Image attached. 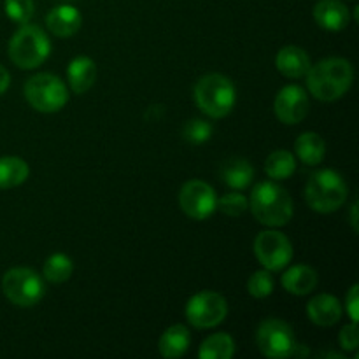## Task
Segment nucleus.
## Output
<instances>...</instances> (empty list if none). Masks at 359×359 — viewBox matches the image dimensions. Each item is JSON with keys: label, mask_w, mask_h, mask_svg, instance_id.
Returning a JSON list of instances; mask_svg holds the SVG:
<instances>
[{"label": "nucleus", "mask_w": 359, "mask_h": 359, "mask_svg": "<svg viewBox=\"0 0 359 359\" xmlns=\"http://www.w3.org/2000/svg\"><path fill=\"white\" fill-rule=\"evenodd\" d=\"M2 291L11 304L18 307H34L44 297V280L35 270L16 266L4 273Z\"/></svg>", "instance_id": "0eeeda50"}, {"label": "nucleus", "mask_w": 359, "mask_h": 359, "mask_svg": "<svg viewBox=\"0 0 359 359\" xmlns=\"http://www.w3.org/2000/svg\"><path fill=\"white\" fill-rule=\"evenodd\" d=\"M228 314V304L224 297L214 291H200L193 294L186 305V319L191 326L200 330L214 328L221 325Z\"/></svg>", "instance_id": "6e6552de"}, {"label": "nucleus", "mask_w": 359, "mask_h": 359, "mask_svg": "<svg viewBox=\"0 0 359 359\" xmlns=\"http://www.w3.org/2000/svg\"><path fill=\"white\" fill-rule=\"evenodd\" d=\"M67 79H69V86L74 93H86L97 79V65L88 56H77L69 63Z\"/></svg>", "instance_id": "f3484780"}, {"label": "nucleus", "mask_w": 359, "mask_h": 359, "mask_svg": "<svg viewBox=\"0 0 359 359\" xmlns=\"http://www.w3.org/2000/svg\"><path fill=\"white\" fill-rule=\"evenodd\" d=\"M11 84V76L9 72L6 70V67L0 65V95H4L7 91V88H9Z\"/></svg>", "instance_id": "2f4dec72"}, {"label": "nucleus", "mask_w": 359, "mask_h": 359, "mask_svg": "<svg viewBox=\"0 0 359 359\" xmlns=\"http://www.w3.org/2000/svg\"><path fill=\"white\" fill-rule=\"evenodd\" d=\"M314 20L325 30L340 32L349 25L351 13L340 0H321L314 7Z\"/></svg>", "instance_id": "4468645a"}, {"label": "nucleus", "mask_w": 359, "mask_h": 359, "mask_svg": "<svg viewBox=\"0 0 359 359\" xmlns=\"http://www.w3.org/2000/svg\"><path fill=\"white\" fill-rule=\"evenodd\" d=\"M307 314L314 325L333 326L342 318V304L332 294H318L307 304Z\"/></svg>", "instance_id": "2eb2a0df"}, {"label": "nucleus", "mask_w": 359, "mask_h": 359, "mask_svg": "<svg viewBox=\"0 0 359 359\" xmlns=\"http://www.w3.org/2000/svg\"><path fill=\"white\" fill-rule=\"evenodd\" d=\"M255 255L258 262L270 272H277L293 259V245L290 238L277 230H266L256 237Z\"/></svg>", "instance_id": "9d476101"}, {"label": "nucleus", "mask_w": 359, "mask_h": 359, "mask_svg": "<svg viewBox=\"0 0 359 359\" xmlns=\"http://www.w3.org/2000/svg\"><path fill=\"white\" fill-rule=\"evenodd\" d=\"M6 14L18 25H27L35 13L34 0H6Z\"/></svg>", "instance_id": "c85d7f7f"}, {"label": "nucleus", "mask_w": 359, "mask_h": 359, "mask_svg": "<svg viewBox=\"0 0 359 359\" xmlns=\"http://www.w3.org/2000/svg\"><path fill=\"white\" fill-rule=\"evenodd\" d=\"M196 105L209 118L219 119L230 114L237 102L233 83L223 74H207L195 86Z\"/></svg>", "instance_id": "20e7f679"}, {"label": "nucleus", "mask_w": 359, "mask_h": 359, "mask_svg": "<svg viewBox=\"0 0 359 359\" xmlns=\"http://www.w3.org/2000/svg\"><path fill=\"white\" fill-rule=\"evenodd\" d=\"M359 286L354 284L353 287L349 290L346 297V309H347V314H349L351 321L358 323V316H359Z\"/></svg>", "instance_id": "7c9ffc66"}, {"label": "nucleus", "mask_w": 359, "mask_h": 359, "mask_svg": "<svg viewBox=\"0 0 359 359\" xmlns=\"http://www.w3.org/2000/svg\"><path fill=\"white\" fill-rule=\"evenodd\" d=\"M235 354V342L228 333H214L207 337L198 349L202 359H230Z\"/></svg>", "instance_id": "b1692460"}, {"label": "nucleus", "mask_w": 359, "mask_h": 359, "mask_svg": "<svg viewBox=\"0 0 359 359\" xmlns=\"http://www.w3.org/2000/svg\"><path fill=\"white\" fill-rule=\"evenodd\" d=\"M293 330L287 323L280 319L270 318L259 325L256 332V346L259 353L266 358L284 359L290 358L294 349Z\"/></svg>", "instance_id": "1a4fd4ad"}, {"label": "nucleus", "mask_w": 359, "mask_h": 359, "mask_svg": "<svg viewBox=\"0 0 359 359\" xmlns=\"http://www.w3.org/2000/svg\"><path fill=\"white\" fill-rule=\"evenodd\" d=\"M305 77L312 97L321 102H335L353 86L354 70L347 60L326 58L318 65H311Z\"/></svg>", "instance_id": "f257e3e1"}, {"label": "nucleus", "mask_w": 359, "mask_h": 359, "mask_svg": "<svg viewBox=\"0 0 359 359\" xmlns=\"http://www.w3.org/2000/svg\"><path fill=\"white\" fill-rule=\"evenodd\" d=\"M30 168L27 161L18 156L0 158V189H11L23 184L28 179Z\"/></svg>", "instance_id": "4be33fe9"}, {"label": "nucleus", "mask_w": 359, "mask_h": 359, "mask_svg": "<svg viewBox=\"0 0 359 359\" xmlns=\"http://www.w3.org/2000/svg\"><path fill=\"white\" fill-rule=\"evenodd\" d=\"M356 210H358V203H353V212H351V223H353L354 231H358V217H356Z\"/></svg>", "instance_id": "473e14b6"}, {"label": "nucleus", "mask_w": 359, "mask_h": 359, "mask_svg": "<svg viewBox=\"0 0 359 359\" xmlns=\"http://www.w3.org/2000/svg\"><path fill=\"white\" fill-rule=\"evenodd\" d=\"M216 209L230 217H241L249 209V200L242 193L231 191L221 196L216 203Z\"/></svg>", "instance_id": "bb28decb"}, {"label": "nucleus", "mask_w": 359, "mask_h": 359, "mask_svg": "<svg viewBox=\"0 0 359 359\" xmlns=\"http://www.w3.org/2000/svg\"><path fill=\"white\" fill-rule=\"evenodd\" d=\"M248 291L252 298H266L273 291V277L270 270H258L248 280Z\"/></svg>", "instance_id": "cd10ccee"}, {"label": "nucleus", "mask_w": 359, "mask_h": 359, "mask_svg": "<svg viewBox=\"0 0 359 359\" xmlns=\"http://www.w3.org/2000/svg\"><path fill=\"white\" fill-rule=\"evenodd\" d=\"M221 177H223L224 184L231 189H245L255 179V168L248 160H235L226 161L221 168Z\"/></svg>", "instance_id": "412c9836"}, {"label": "nucleus", "mask_w": 359, "mask_h": 359, "mask_svg": "<svg viewBox=\"0 0 359 359\" xmlns=\"http://www.w3.org/2000/svg\"><path fill=\"white\" fill-rule=\"evenodd\" d=\"M311 58L298 46H284L276 56V67L283 76L291 79H300L311 69Z\"/></svg>", "instance_id": "dca6fc26"}, {"label": "nucleus", "mask_w": 359, "mask_h": 359, "mask_svg": "<svg viewBox=\"0 0 359 359\" xmlns=\"http://www.w3.org/2000/svg\"><path fill=\"white\" fill-rule=\"evenodd\" d=\"M49 53L51 42L46 32L35 25H21L9 42V58L23 70L37 69L48 60Z\"/></svg>", "instance_id": "39448f33"}, {"label": "nucleus", "mask_w": 359, "mask_h": 359, "mask_svg": "<svg viewBox=\"0 0 359 359\" xmlns=\"http://www.w3.org/2000/svg\"><path fill=\"white\" fill-rule=\"evenodd\" d=\"M347 193H349V188L344 177L332 168L314 172L305 184L307 205L319 214L339 210L346 203Z\"/></svg>", "instance_id": "7ed1b4c3"}, {"label": "nucleus", "mask_w": 359, "mask_h": 359, "mask_svg": "<svg viewBox=\"0 0 359 359\" xmlns=\"http://www.w3.org/2000/svg\"><path fill=\"white\" fill-rule=\"evenodd\" d=\"M294 153L298 160L304 161L305 165H319L326 154V144L321 139V135L314 132H305L294 142Z\"/></svg>", "instance_id": "aec40b11"}, {"label": "nucleus", "mask_w": 359, "mask_h": 359, "mask_svg": "<svg viewBox=\"0 0 359 359\" xmlns=\"http://www.w3.org/2000/svg\"><path fill=\"white\" fill-rule=\"evenodd\" d=\"M83 23V16H81L79 9H76L74 6H56L55 9H51L46 16V27L49 28L53 35L56 37H72L74 34H77Z\"/></svg>", "instance_id": "ddd939ff"}, {"label": "nucleus", "mask_w": 359, "mask_h": 359, "mask_svg": "<svg viewBox=\"0 0 359 359\" xmlns=\"http://www.w3.org/2000/svg\"><path fill=\"white\" fill-rule=\"evenodd\" d=\"M44 277L53 284H62L65 280L70 279L74 272V263L72 259L69 258L63 252H56V255H51L44 263Z\"/></svg>", "instance_id": "393cba45"}, {"label": "nucleus", "mask_w": 359, "mask_h": 359, "mask_svg": "<svg viewBox=\"0 0 359 359\" xmlns=\"http://www.w3.org/2000/svg\"><path fill=\"white\" fill-rule=\"evenodd\" d=\"M309 95L297 84H287L277 93L273 102V112L284 125H298L309 114Z\"/></svg>", "instance_id": "f8f14e48"}, {"label": "nucleus", "mask_w": 359, "mask_h": 359, "mask_svg": "<svg viewBox=\"0 0 359 359\" xmlns=\"http://www.w3.org/2000/svg\"><path fill=\"white\" fill-rule=\"evenodd\" d=\"M25 98L39 112L51 114L65 107L69 102V91L65 84L55 74H37L25 84Z\"/></svg>", "instance_id": "423d86ee"}, {"label": "nucleus", "mask_w": 359, "mask_h": 359, "mask_svg": "<svg viewBox=\"0 0 359 359\" xmlns=\"http://www.w3.org/2000/svg\"><path fill=\"white\" fill-rule=\"evenodd\" d=\"M249 209L258 223L269 228H279L290 223L293 217V200L283 186L265 181L252 189Z\"/></svg>", "instance_id": "f03ea898"}, {"label": "nucleus", "mask_w": 359, "mask_h": 359, "mask_svg": "<svg viewBox=\"0 0 359 359\" xmlns=\"http://www.w3.org/2000/svg\"><path fill=\"white\" fill-rule=\"evenodd\" d=\"M340 347L347 353H354L359 346V333H358V323H351L342 328L339 335Z\"/></svg>", "instance_id": "c756f323"}, {"label": "nucleus", "mask_w": 359, "mask_h": 359, "mask_svg": "<svg viewBox=\"0 0 359 359\" xmlns=\"http://www.w3.org/2000/svg\"><path fill=\"white\" fill-rule=\"evenodd\" d=\"M280 283H283V287L287 293L304 297V294L314 291V287L318 286V272L312 266L294 265L284 272Z\"/></svg>", "instance_id": "a211bd4d"}, {"label": "nucleus", "mask_w": 359, "mask_h": 359, "mask_svg": "<svg viewBox=\"0 0 359 359\" xmlns=\"http://www.w3.org/2000/svg\"><path fill=\"white\" fill-rule=\"evenodd\" d=\"M182 137L189 144L198 146V144L207 142L212 137V125L205 119H189V121H186L184 128H182Z\"/></svg>", "instance_id": "a878e982"}, {"label": "nucleus", "mask_w": 359, "mask_h": 359, "mask_svg": "<svg viewBox=\"0 0 359 359\" xmlns=\"http://www.w3.org/2000/svg\"><path fill=\"white\" fill-rule=\"evenodd\" d=\"M216 203L217 196L212 186L198 179L188 181L179 191V205L182 212L195 221H203L212 216Z\"/></svg>", "instance_id": "9b49d317"}, {"label": "nucleus", "mask_w": 359, "mask_h": 359, "mask_svg": "<svg viewBox=\"0 0 359 359\" xmlns=\"http://www.w3.org/2000/svg\"><path fill=\"white\" fill-rule=\"evenodd\" d=\"M297 170V160L286 149L273 151L265 160V172L272 181H284L290 179Z\"/></svg>", "instance_id": "5701e85b"}, {"label": "nucleus", "mask_w": 359, "mask_h": 359, "mask_svg": "<svg viewBox=\"0 0 359 359\" xmlns=\"http://www.w3.org/2000/svg\"><path fill=\"white\" fill-rule=\"evenodd\" d=\"M189 344H191L189 330L184 325H174L165 330L163 335L160 337L158 349H160V354L163 358L175 359L184 356L186 351L189 349Z\"/></svg>", "instance_id": "6ab92c4d"}]
</instances>
